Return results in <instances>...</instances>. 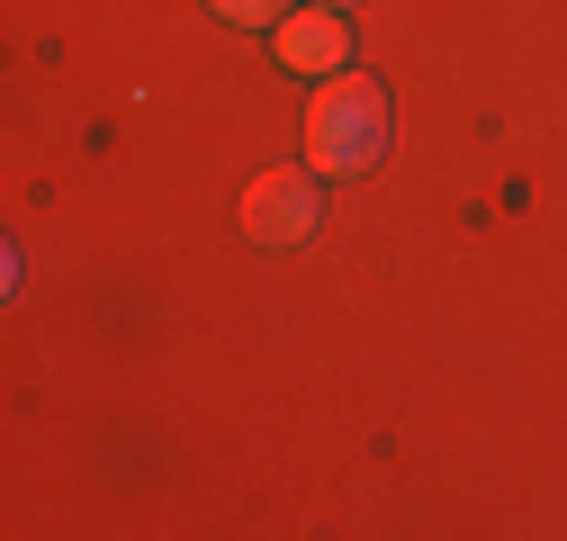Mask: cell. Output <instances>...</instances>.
Segmentation results:
<instances>
[{
  "label": "cell",
  "mask_w": 567,
  "mask_h": 541,
  "mask_svg": "<svg viewBox=\"0 0 567 541\" xmlns=\"http://www.w3.org/2000/svg\"><path fill=\"white\" fill-rule=\"evenodd\" d=\"M270 54L289 63V73H342V54H351V28H342V10L279 19V28H270Z\"/></svg>",
  "instance_id": "3"
},
{
  "label": "cell",
  "mask_w": 567,
  "mask_h": 541,
  "mask_svg": "<svg viewBox=\"0 0 567 541\" xmlns=\"http://www.w3.org/2000/svg\"><path fill=\"white\" fill-rule=\"evenodd\" d=\"M316 10H351V0H316Z\"/></svg>",
  "instance_id": "5"
},
{
  "label": "cell",
  "mask_w": 567,
  "mask_h": 541,
  "mask_svg": "<svg viewBox=\"0 0 567 541\" xmlns=\"http://www.w3.org/2000/svg\"><path fill=\"white\" fill-rule=\"evenodd\" d=\"M388 154V91L370 82V73H324V91H316V109H307V163L316 172H370Z\"/></svg>",
  "instance_id": "1"
},
{
  "label": "cell",
  "mask_w": 567,
  "mask_h": 541,
  "mask_svg": "<svg viewBox=\"0 0 567 541\" xmlns=\"http://www.w3.org/2000/svg\"><path fill=\"white\" fill-rule=\"evenodd\" d=\"M244 235L252 244H307L316 235V172H261L244 190Z\"/></svg>",
  "instance_id": "2"
},
{
  "label": "cell",
  "mask_w": 567,
  "mask_h": 541,
  "mask_svg": "<svg viewBox=\"0 0 567 541\" xmlns=\"http://www.w3.org/2000/svg\"><path fill=\"white\" fill-rule=\"evenodd\" d=\"M217 19H235V28H279V0H207Z\"/></svg>",
  "instance_id": "4"
}]
</instances>
